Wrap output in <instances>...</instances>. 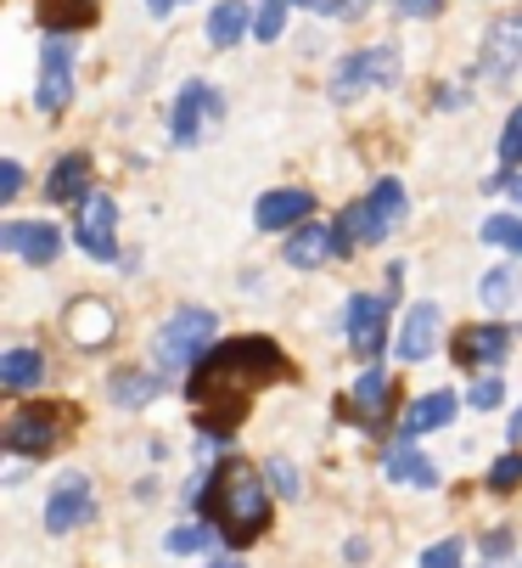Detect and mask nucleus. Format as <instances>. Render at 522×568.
Returning a JSON list of instances; mask_svg holds the SVG:
<instances>
[{"label":"nucleus","mask_w":522,"mask_h":568,"mask_svg":"<svg viewBox=\"0 0 522 568\" xmlns=\"http://www.w3.org/2000/svg\"><path fill=\"white\" fill-rule=\"evenodd\" d=\"M174 7H181V0H146V12H152V18H168Z\"/></svg>","instance_id":"obj_42"},{"label":"nucleus","mask_w":522,"mask_h":568,"mask_svg":"<svg viewBox=\"0 0 522 568\" xmlns=\"http://www.w3.org/2000/svg\"><path fill=\"white\" fill-rule=\"evenodd\" d=\"M522 62V18L500 23L489 40H483V62H478V79H511V68Z\"/></svg>","instance_id":"obj_19"},{"label":"nucleus","mask_w":522,"mask_h":568,"mask_svg":"<svg viewBox=\"0 0 522 568\" xmlns=\"http://www.w3.org/2000/svg\"><path fill=\"white\" fill-rule=\"evenodd\" d=\"M516 293H522V282H516V271H511V265H500V271H489V276L478 282V298H483V310H489V315H505V310L516 304Z\"/></svg>","instance_id":"obj_25"},{"label":"nucleus","mask_w":522,"mask_h":568,"mask_svg":"<svg viewBox=\"0 0 522 568\" xmlns=\"http://www.w3.org/2000/svg\"><path fill=\"white\" fill-rule=\"evenodd\" d=\"M157 388H163V383H157L152 372H119V377H113V405H146Z\"/></svg>","instance_id":"obj_28"},{"label":"nucleus","mask_w":522,"mask_h":568,"mask_svg":"<svg viewBox=\"0 0 522 568\" xmlns=\"http://www.w3.org/2000/svg\"><path fill=\"white\" fill-rule=\"evenodd\" d=\"M265 478L276 484V496H287V501H298V496H304V478H298V467H293L287 456H276V462L265 467Z\"/></svg>","instance_id":"obj_35"},{"label":"nucleus","mask_w":522,"mask_h":568,"mask_svg":"<svg viewBox=\"0 0 522 568\" xmlns=\"http://www.w3.org/2000/svg\"><path fill=\"white\" fill-rule=\"evenodd\" d=\"M287 34V0H265V7L253 12V40H282Z\"/></svg>","instance_id":"obj_29"},{"label":"nucleus","mask_w":522,"mask_h":568,"mask_svg":"<svg viewBox=\"0 0 522 568\" xmlns=\"http://www.w3.org/2000/svg\"><path fill=\"white\" fill-rule=\"evenodd\" d=\"M467 405H472V412H500V405H505V377H500V372H483V377L472 383Z\"/></svg>","instance_id":"obj_30"},{"label":"nucleus","mask_w":522,"mask_h":568,"mask_svg":"<svg viewBox=\"0 0 522 568\" xmlns=\"http://www.w3.org/2000/svg\"><path fill=\"white\" fill-rule=\"evenodd\" d=\"M214 535H219L214 524H181V529H168V540H163V546H168L174 557H186V551H203Z\"/></svg>","instance_id":"obj_31"},{"label":"nucleus","mask_w":522,"mask_h":568,"mask_svg":"<svg viewBox=\"0 0 522 568\" xmlns=\"http://www.w3.org/2000/svg\"><path fill=\"white\" fill-rule=\"evenodd\" d=\"M489 568H494V562H489Z\"/></svg>","instance_id":"obj_45"},{"label":"nucleus","mask_w":522,"mask_h":568,"mask_svg":"<svg viewBox=\"0 0 522 568\" xmlns=\"http://www.w3.org/2000/svg\"><path fill=\"white\" fill-rule=\"evenodd\" d=\"M57 445V412L45 405H23V412L7 423V450L12 456H45Z\"/></svg>","instance_id":"obj_14"},{"label":"nucleus","mask_w":522,"mask_h":568,"mask_svg":"<svg viewBox=\"0 0 522 568\" xmlns=\"http://www.w3.org/2000/svg\"><path fill=\"white\" fill-rule=\"evenodd\" d=\"M342 557H348V562H366V557H371V546H366V540H348V546H342Z\"/></svg>","instance_id":"obj_41"},{"label":"nucleus","mask_w":522,"mask_h":568,"mask_svg":"<svg viewBox=\"0 0 522 568\" xmlns=\"http://www.w3.org/2000/svg\"><path fill=\"white\" fill-rule=\"evenodd\" d=\"M399 79V51L393 45H366V51H348L342 62H337V73H331V102H360V97H371V91H382V85H393Z\"/></svg>","instance_id":"obj_5"},{"label":"nucleus","mask_w":522,"mask_h":568,"mask_svg":"<svg viewBox=\"0 0 522 568\" xmlns=\"http://www.w3.org/2000/svg\"><path fill=\"white\" fill-rule=\"evenodd\" d=\"M0 248L18 254L23 265H51L62 254V231L51 220H7L0 225Z\"/></svg>","instance_id":"obj_11"},{"label":"nucleus","mask_w":522,"mask_h":568,"mask_svg":"<svg viewBox=\"0 0 522 568\" xmlns=\"http://www.w3.org/2000/svg\"><path fill=\"white\" fill-rule=\"evenodd\" d=\"M500 164L505 170H522V108H511V119L500 130Z\"/></svg>","instance_id":"obj_34"},{"label":"nucleus","mask_w":522,"mask_h":568,"mask_svg":"<svg viewBox=\"0 0 522 568\" xmlns=\"http://www.w3.org/2000/svg\"><path fill=\"white\" fill-rule=\"evenodd\" d=\"M34 102H40V113H68V102H73V40L68 34H57V40H45V51H40V85H34Z\"/></svg>","instance_id":"obj_9"},{"label":"nucleus","mask_w":522,"mask_h":568,"mask_svg":"<svg viewBox=\"0 0 522 568\" xmlns=\"http://www.w3.org/2000/svg\"><path fill=\"white\" fill-rule=\"evenodd\" d=\"M388 405H393V377L388 372H360V383H355V417H360V428L366 434H382V423H388Z\"/></svg>","instance_id":"obj_18"},{"label":"nucleus","mask_w":522,"mask_h":568,"mask_svg":"<svg viewBox=\"0 0 522 568\" xmlns=\"http://www.w3.org/2000/svg\"><path fill=\"white\" fill-rule=\"evenodd\" d=\"M45 197L51 203H84V197H91V158H84V152L57 158V170L45 175Z\"/></svg>","instance_id":"obj_20"},{"label":"nucleus","mask_w":522,"mask_h":568,"mask_svg":"<svg viewBox=\"0 0 522 568\" xmlns=\"http://www.w3.org/2000/svg\"><path fill=\"white\" fill-rule=\"evenodd\" d=\"M219 119H225V97L214 85H203V79H186L174 108H168V135H174V146H197L203 130Z\"/></svg>","instance_id":"obj_7"},{"label":"nucleus","mask_w":522,"mask_h":568,"mask_svg":"<svg viewBox=\"0 0 522 568\" xmlns=\"http://www.w3.org/2000/svg\"><path fill=\"white\" fill-rule=\"evenodd\" d=\"M393 12H399V18H439L444 0H393Z\"/></svg>","instance_id":"obj_38"},{"label":"nucleus","mask_w":522,"mask_h":568,"mask_svg":"<svg viewBox=\"0 0 522 568\" xmlns=\"http://www.w3.org/2000/svg\"><path fill=\"white\" fill-rule=\"evenodd\" d=\"M511 349V327H500V321H483V327H461L456 333V361L461 366H500Z\"/></svg>","instance_id":"obj_15"},{"label":"nucleus","mask_w":522,"mask_h":568,"mask_svg":"<svg viewBox=\"0 0 522 568\" xmlns=\"http://www.w3.org/2000/svg\"><path fill=\"white\" fill-rule=\"evenodd\" d=\"M309 214H315V192H304V186H282L253 203L258 231H298V225H309Z\"/></svg>","instance_id":"obj_13"},{"label":"nucleus","mask_w":522,"mask_h":568,"mask_svg":"<svg viewBox=\"0 0 522 568\" xmlns=\"http://www.w3.org/2000/svg\"><path fill=\"white\" fill-rule=\"evenodd\" d=\"M242 34H253V12L242 7V0H219V7L208 12V45H236Z\"/></svg>","instance_id":"obj_23"},{"label":"nucleus","mask_w":522,"mask_h":568,"mask_svg":"<svg viewBox=\"0 0 522 568\" xmlns=\"http://www.w3.org/2000/svg\"><path fill=\"white\" fill-rule=\"evenodd\" d=\"M282 260H287L293 271H315V265H326V260H331V225H320V220L298 225V231L287 236Z\"/></svg>","instance_id":"obj_21"},{"label":"nucleus","mask_w":522,"mask_h":568,"mask_svg":"<svg viewBox=\"0 0 522 568\" xmlns=\"http://www.w3.org/2000/svg\"><path fill=\"white\" fill-rule=\"evenodd\" d=\"M388 321H393V298L388 293H355L342 310V333H348V349L360 361H377L393 338H388Z\"/></svg>","instance_id":"obj_6"},{"label":"nucleus","mask_w":522,"mask_h":568,"mask_svg":"<svg viewBox=\"0 0 522 568\" xmlns=\"http://www.w3.org/2000/svg\"><path fill=\"white\" fill-rule=\"evenodd\" d=\"M467 562V540L461 535H450V540H432L427 551H421V562L416 568H461Z\"/></svg>","instance_id":"obj_33"},{"label":"nucleus","mask_w":522,"mask_h":568,"mask_svg":"<svg viewBox=\"0 0 522 568\" xmlns=\"http://www.w3.org/2000/svg\"><path fill=\"white\" fill-rule=\"evenodd\" d=\"M96 18V0H40V23L57 34H73Z\"/></svg>","instance_id":"obj_24"},{"label":"nucleus","mask_w":522,"mask_h":568,"mask_svg":"<svg viewBox=\"0 0 522 568\" xmlns=\"http://www.w3.org/2000/svg\"><path fill=\"white\" fill-rule=\"evenodd\" d=\"M23 192V164L18 158H7V164H0V203H12Z\"/></svg>","instance_id":"obj_37"},{"label":"nucleus","mask_w":522,"mask_h":568,"mask_svg":"<svg viewBox=\"0 0 522 568\" xmlns=\"http://www.w3.org/2000/svg\"><path fill=\"white\" fill-rule=\"evenodd\" d=\"M483 242L500 254H522V214H489L483 220Z\"/></svg>","instance_id":"obj_27"},{"label":"nucleus","mask_w":522,"mask_h":568,"mask_svg":"<svg viewBox=\"0 0 522 568\" xmlns=\"http://www.w3.org/2000/svg\"><path fill=\"white\" fill-rule=\"evenodd\" d=\"M405 214H410V192H405V181H377L355 209H342L337 214V225H331V260H355L360 248H377V242H388L399 225H405Z\"/></svg>","instance_id":"obj_3"},{"label":"nucleus","mask_w":522,"mask_h":568,"mask_svg":"<svg viewBox=\"0 0 522 568\" xmlns=\"http://www.w3.org/2000/svg\"><path fill=\"white\" fill-rule=\"evenodd\" d=\"M483 192H489V197L511 192V197L522 203V170H500V175H489V181H483Z\"/></svg>","instance_id":"obj_36"},{"label":"nucleus","mask_w":522,"mask_h":568,"mask_svg":"<svg viewBox=\"0 0 522 568\" xmlns=\"http://www.w3.org/2000/svg\"><path fill=\"white\" fill-rule=\"evenodd\" d=\"M511 439H522V412H516V417H511Z\"/></svg>","instance_id":"obj_43"},{"label":"nucleus","mask_w":522,"mask_h":568,"mask_svg":"<svg viewBox=\"0 0 522 568\" xmlns=\"http://www.w3.org/2000/svg\"><path fill=\"white\" fill-rule=\"evenodd\" d=\"M197 513H208V524L225 535V546H253L270 524V484L258 478L247 462H219L203 478V501Z\"/></svg>","instance_id":"obj_2"},{"label":"nucleus","mask_w":522,"mask_h":568,"mask_svg":"<svg viewBox=\"0 0 522 568\" xmlns=\"http://www.w3.org/2000/svg\"><path fill=\"white\" fill-rule=\"evenodd\" d=\"M483 484H489L494 496H511L516 484H522V450H505V456L489 467V478H483Z\"/></svg>","instance_id":"obj_32"},{"label":"nucleus","mask_w":522,"mask_h":568,"mask_svg":"<svg viewBox=\"0 0 522 568\" xmlns=\"http://www.w3.org/2000/svg\"><path fill=\"white\" fill-rule=\"evenodd\" d=\"M208 568H242V562H236V557H219V562H208Z\"/></svg>","instance_id":"obj_44"},{"label":"nucleus","mask_w":522,"mask_h":568,"mask_svg":"<svg viewBox=\"0 0 522 568\" xmlns=\"http://www.w3.org/2000/svg\"><path fill=\"white\" fill-rule=\"evenodd\" d=\"M287 361L270 338H236V344H214L197 372H192V399H197V428L203 439H231V423H225V394L247 412V394L265 388L270 377H282Z\"/></svg>","instance_id":"obj_1"},{"label":"nucleus","mask_w":522,"mask_h":568,"mask_svg":"<svg viewBox=\"0 0 522 568\" xmlns=\"http://www.w3.org/2000/svg\"><path fill=\"white\" fill-rule=\"evenodd\" d=\"M456 412H461V399H456L450 388H432V394H421L416 405H405L399 434H405V439H421V434H432V428H450Z\"/></svg>","instance_id":"obj_16"},{"label":"nucleus","mask_w":522,"mask_h":568,"mask_svg":"<svg viewBox=\"0 0 522 568\" xmlns=\"http://www.w3.org/2000/svg\"><path fill=\"white\" fill-rule=\"evenodd\" d=\"M439 327H444V310H439V304H410V310H405V327H399V338H393V355H399L405 366H421L432 349H439Z\"/></svg>","instance_id":"obj_12"},{"label":"nucleus","mask_w":522,"mask_h":568,"mask_svg":"<svg viewBox=\"0 0 522 568\" xmlns=\"http://www.w3.org/2000/svg\"><path fill=\"white\" fill-rule=\"evenodd\" d=\"M366 7H371V0H326L320 12H331V18H355V12H366Z\"/></svg>","instance_id":"obj_39"},{"label":"nucleus","mask_w":522,"mask_h":568,"mask_svg":"<svg viewBox=\"0 0 522 568\" xmlns=\"http://www.w3.org/2000/svg\"><path fill=\"white\" fill-rule=\"evenodd\" d=\"M45 383V355L29 349V344H12L7 355H0V388H12V394H29Z\"/></svg>","instance_id":"obj_22"},{"label":"nucleus","mask_w":522,"mask_h":568,"mask_svg":"<svg viewBox=\"0 0 522 568\" xmlns=\"http://www.w3.org/2000/svg\"><path fill=\"white\" fill-rule=\"evenodd\" d=\"M68 327H73V338H79V344H91V349H96V344L113 333V315H108L102 304H79V310L68 315Z\"/></svg>","instance_id":"obj_26"},{"label":"nucleus","mask_w":522,"mask_h":568,"mask_svg":"<svg viewBox=\"0 0 522 568\" xmlns=\"http://www.w3.org/2000/svg\"><path fill=\"white\" fill-rule=\"evenodd\" d=\"M382 473L393 478V484H410V490H432V484H439V467H432L421 450H416V439H393L388 445V456H382Z\"/></svg>","instance_id":"obj_17"},{"label":"nucleus","mask_w":522,"mask_h":568,"mask_svg":"<svg viewBox=\"0 0 522 568\" xmlns=\"http://www.w3.org/2000/svg\"><path fill=\"white\" fill-rule=\"evenodd\" d=\"M73 236H79V248L91 254L96 265H113V260H119V203H113L108 192H91V197L79 203Z\"/></svg>","instance_id":"obj_8"},{"label":"nucleus","mask_w":522,"mask_h":568,"mask_svg":"<svg viewBox=\"0 0 522 568\" xmlns=\"http://www.w3.org/2000/svg\"><path fill=\"white\" fill-rule=\"evenodd\" d=\"M214 338H219V321H214V310H197V304H181L168 321H163V333H157V366L174 377V372H197V361L214 349Z\"/></svg>","instance_id":"obj_4"},{"label":"nucleus","mask_w":522,"mask_h":568,"mask_svg":"<svg viewBox=\"0 0 522 568\" xmlns=\"http://www.w3.org/2000/svg\"><path fill=\"white\" fill-rule=\"evenodd\" d=\"M96 518V490H91V478L84 473H62L51 484V496H45V529L51 535H68L79 524H91Z\"/></svg>","instance_id":"obj_10"},{"label":"nucleus","mask_w":522,"mask_h":568,"mask_svg":"<svg viewBox=\"0 0 522 568\" xmlns=\"http://www.w3.org/2000/svg\"><path fill=\"white\" fill-rule=\"evenodd\" d=\"M483 551H489V562L505 557V551H511V535H483Z\"/></svg>","instance_id":"obj_40"}]
</instances>
